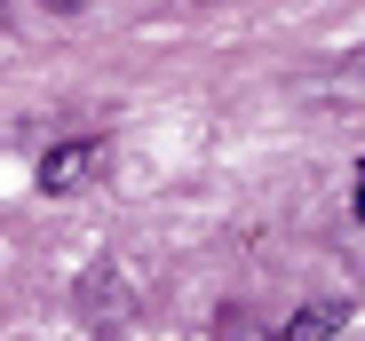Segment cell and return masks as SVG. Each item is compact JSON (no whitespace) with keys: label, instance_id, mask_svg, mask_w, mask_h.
I'll list each match as a JSON object with an SVG mask.
<instances>
[{"label":"cell","instance_id":"cell-3","mask_svg":"<svg viewBox=\"0 0 365 341\" xmlns=\"http://www.w3.org/2000/svg\"><path fill=\"white\" fill-rule=\"evenodd\" d=\"M40 9H56V16H80V9H88V0H40Z\"/></svg>","mask_w":365,"mask_h":341},{"label":"cell","instance_id":"cell-2","mask_svg":"<svg viewBox=\"0 0 365 341\" xmlns=\"http://www.w3.org/2000/svg\"><path fill=\"white\" fill-rule=\"evenodd\" d=\"M96 167H103V143H96V135H80V143H56V151L40 159V191H56V199H64V191H80V183L96 175Z\"/></svg>","mask_w":365,"mask_h":341},{"label":"cell","instance_id":"cell-1","mask_svg":"<svg viewBox=\"0 0 365 341\" xmlns=\"http://www.w3.org/2000/svg\"><path fill=\"white\" fill-rule=\"evenodd\" d=\"M341 325H349V302H334V294H326V302L286 310L278 325H255L247 310H222V318H215V333H222V341H334Z\"/></svg>","mask_w":365,"mask_h":341},{"label":"cell","instance_id":"cell-4","mask_svg":"<svg viewBox=\"0 0 365 341\" xmlns=\"http://www.w3.org/2000/svg\"><path fill=\"white\" fill-rule=\"evenodd\" d=\"M357 214H365V167H357Z\"/></svg>","mask_w":365,"mask_h":341}]
</instances>
